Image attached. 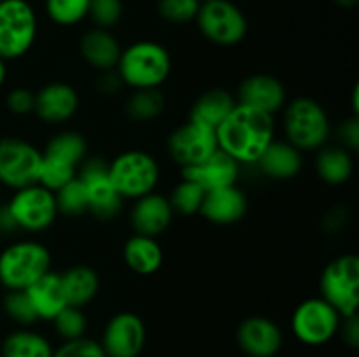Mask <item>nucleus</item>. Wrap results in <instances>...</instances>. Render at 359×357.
Instances as JSON below:
<instances>
[{
    "instance_id": "1",
    "label": "nucleus",
    "mask_w": 359,
    "mask_h": 357,
    "mask_svg": "<svg viewBox=\"0 0 359 357\" xmlns=\"http://www.w3.org/2000/svg\"><path fill=\"white\" fill-rule=\"evenodd\" d=\"M216 139L217 149L238 164H255L276 140V121L266 112L237 104L216 128Z\"/></svg>"
},
{
    "instance_id": "2",
    "label": "nucleus",
    "mask_w": 359,
    "mask_h": 357,
    "mask_svg": "<svg viewBox=\"0 0 359 357\" xmlns=\"http://www.w3.org/2000/svg\"><path fill=\"white\" fill-rule=\"evenodd\" d=\"M116 74L132 90H154L168 79L172 70L170 52L154 41H139L121 49Z\"/></svg>"
},
{
    "instance_id": "3",
    "label": "nucleus",
    "mask_w": 359,
    "mask_h": 357,
    "mask_svg": "<svg viewBox=\"0 0 359 357\" xmlns=\"http://www.w3.org/2000/svg\"><path fill=\"white\" fill-rule=\"evenodd\" d=\"M283 126L286 142L300 153L319 150L328 144L332 122L328 112L319 102L309 97H298L284 105Z\"/></svg>"
},
{
    "instance_id": "4",
    "label": "nucleus",
    "mask_w": 359,
    "mask_h": 357,
    "mask_svg": "<svg viewBox=\"0 0 359 357\" xmlns=\"http://www.w3.org/2000/svg\"><path fill=\"white\" fill-rule=\"evenodd\" d=\"M51 270V252L37 240H18L0 252V284L25 290Z\"/></svg>"
},
{
    "instance_id": "5",
    "label": "nucleus",
    "mask_w": 359,
    "mask_h": 357,
    "mask_svg": "<svg viewBox=\"0 0 359 357\" xmlns=\"http://www.w3.org/2000/svg\"><path fill=\"white\" fill-rule=\"evenodd\" d=\"M109 177L123 200H137L156 189L160 164L146 150L130 149L109 161Z\"/></svg>"
},
{
    "instance_id": "6",
    "label": "nucleus",
    "mask_w": 359,
    "mask_h": 357,
    "mask_svg": "<svg viewBox=\"0 0 359 357\" xmlns=\"http://www.w3.org/2000/svg\"><path fill=\"white\" fill-rule=\"evenodd\" d=\"M321 298L328 301L342 318L358 314L359 308V258L342 254L325 266L319 279Z\"/></svg>"
},
{
    "instance_id": "7",
    "label": "nucleus",
    "mask_w": 359,
    "mask_h": 357,
    "mask_svg": "<svg viewBox=\"0 0 359 357\" xmlns=\"http://www.w3.org/2000/svg\"><path fill=\"white\" fill-rule=\"evenodd\" d=\"M37 16L27 0L0 2V59L13 62L27 55L37 38Z\"/></svg>"
},
{
    "instance_id": "8",
    "label": "nucleus",
    "mask_w": 359,
    "mask_h": 357,
    "mask_svg": "<svg viewBox=\"0 0 359 357\" xmlns=\"http://www.w3.org/2000/svg\"><path fill=\"white\" fill-rule=\"evenodd\" d=\"M196 24L203 37L217 46H235L248 35V18L230 0H209L200 6Z\"/></svg>"
},
{
    "instance_id": "9",
    "label": "nucleus",
    "mask_w": 359,
    "mask_h": 357,
    "mask_svg": "<svg viewBox=\"0 0 359 357\" xmlns=\"http://www.w3.org/2000/svg\"><path fill=\"white\" fill-rule=\"evenodd\" d=\"M340 324H342V315L321 296L302 301L294 308L291 317L294 338L311 346L328 343L339 332Z\"/></svg>"
},
{
    "instance_id": "10",
    "label": "nucleus",
    "mask_w": 359,
    "mask_h": 357,
    "mask_svg": "<svg viewBox=\"0 0 359 357\" xmlns=\"http://www.w3.org/2000/svg\"><path fill=\"white\" fill-rule=\"evenodd\" d=\"M42 150L20 136L0 139V184L13 191L37 184Z\"/></svg>"
},
{
    "instance_id": "11",
    "label": "nucleus",
    "mask_w": 359,
    "mask_h": 357,
    "mask_svg": "<svg viewBox=\"0 0 359 357\" xmlns=\"http://www.w3.org/2000/svg\"><path fill=\"white\" fill-rule=\"evenodd\" d=\"M18 230L39 233L51 226L58 216L55 192L41 184L16 189L7 202Z\"/></svg>"
},
{
    "instance_id": "12",
    "label": "nucleus",
    "mask_w": 359,
    "mask_h": 357,
    "mask_svg": "<svg viewBox=\"0 0 359 357\" xmlns=\"http://www.w3.org/2000/svg\"><path fill=\"white\" fill-rule=\"evenodd\" d=\"M77 177L84 184L90 202V212L100 220H111L119 214L123 198L109 177V161L90 158L81 163Z\"/></svg>"
},
{
    "instance_id": "13",
    "label": "nucleus",
    "mask_w": 359,
    "mask_h": 357,
    "mask_svg": "<svg viewBox=\"0 0 359 357\" xmlns=\"http://www.w3.org/2000/svg\"><path fill=\"white\" fill-rule=\"evenodd\" d=\"M102 349L107 357H139L146 345V326L133 312L112 315L102 332Z\"/></svg>"
},
{
    "instance_id": "14",
    "label": "nucleus",
    "mask_w": 359,
    "mask_h": 357,
    "mask_svg": "<svg viewBox=\"0 0 359 357\" xmlns=\"http://www.w3.org/2000/svg\"><path fill=\"white\" fill-rule=\"evenodd\" d=\"M167 149L172 161L181 168L196 164L217 150L216 132L188 119L168 135Z\"/></svg>"
},
{
    "instance_id": "15",
    "label": "nucleus",
    "mask_w": 359,
    "mask_h": 357,
    "mask_svg": "<svg viewBox=\"0 0 359 357\" xmlns=\"http://www.w3.org/2000/svg\"><path fill=\"white\" fill-rule=\"evenodd\" d=\"M237 104L258 108L270 115H276L287 104L284 84L269 74H255L245 77L237 91Z\"/></svg>"
},
{
    "instance_id": "16",
    "label": "nucleus",
    "mask_w": 359,
    "mask_h": 357,
    "mask_svg": "<svg viewBox=\"0 0 359 357\" xmlns=\"http://www.w3.org/2000/svg\"><path fill=\"white\" fill-rule=\"evenodd\" d=\"M181 175L186 181L198 184L203 191H214V189L235 186L241 175V164L217 149L203 161L196 164L181 168Z\"/></svg>"
},
{
    "instance_id": "17",
    "label": "nucleus",
    "mask_w": 359,
    "mask_h": 357,
    "mask_svg": "<svg viewBox=\"0 0 359 357\" xmlns=\"http://www.w3.org/2000/svg\"><path fill=\"white\" fill-rule=\"evenodd\" d=\"M237 342L249 357H273L283 346V331L272 318L255 315L238 326Z\"/></svg>"
},
{
    "instance_id": "18",
    "label": "nucleus",
    "mask_w": 359,
    "mask_h": 357,
    "mask_svg": "<svg viewBox=\"0 0 359 357\" xmlns=\"http://www.w3.org/2000/svg\"><path fill=\"white\" fill-rule=\"evenodd\" d=\"M79 108V94L67 83H49L35 93L34 112L48 125H60L72 118Z\"/></svg>"
},
{
    "instance_id": "19",
    "label": "nucleus",
    "mask_w": 359,
    "mask_h": 357,
    "mask_svg": "<svg viewBox=\"0 0 359 357\" xmlns=\"http://www.w3.org/2000/svg\"><path fill=\"white\" fill-rule=\"evenodd\" d=\"M174 210L167 196L160 192H149L135 200L130 214V220L137 234L156 238L158 234L165 233L174 219Z\"/></svg>"
},
{
    "instance_id": "20",
    "label": "nucleus",
    "mask_w": 359,
    "mask_h": 357,
    "mask_svg": "<svg viewBox=\"0 0 359 357\" xmlns=\"http://www.w3.org/2000/svg\"><path fill=\"white\" fill-rule=\"evenodd\" d=\"M248 196L235 184L207 191L198 214L205 217L209 223L228 226V224L238 223L248 214Z\"/></svg>"
},
{
    "instance_id": "21",
    "label": "nucleus",
    "mask_w": 359,
    "mask_h": 357,
    "mask_svg": "<svg viewBox=\"0 0 359 357\" xmlns=\"http://www.w3.org/2000/svg\"><path fill=\"white\" fill-rule=\"evenodd\" d=\"M79 51L88 65L98 72H109L118 65L121 46L111 31L95 27L81 37Z\"/></svg>"
},
{
    "instance_id": "22",
    "label": "nucleus",
    "mask_w": 359,
    "mask_h": 357,
    "mask_svg": "<svg viewBox=\"0 0 359 357\" xmlns=\"http://www.w3.org/2000/svg\"><path fill=\"white\" fill-rule=\"evenodd\" d=\"M255 164L266 177L287 181L300 174L304 167V156L286 140H273Z\"/></svg>"
},
{
    "instance_id": "23",
    "label": "nucleus",
    "mask_w": 359,
    "mask_h": 357,
    "mask_svg": "<svg viewBox=\"0 0 359 357\" xmlns=\"http://www.w3.org/2000/svg\"><path fill=\"white\" fill-rule=\"evenodd\" d=\"M25 290L39 321H53L67 307L60 273L53 270H49L46 275H42L37 282H34Z\"/></svg>"
},
{
    "instance_id": "24",
    "label": "nucleus",
    "mask_w": 359,
    "mask_h": 357,
    "mask_svg": "<svg viewBox=\"0 0 359 357\" xmlns=\"http://www.w3.org/2000/svg\"><path fill=\"white\" fill-rule=\"evenodd\" d=\"M237 105V98L223 88H214L200 94L189 111V121L198 122L216 132L217 126L230 115Z\"/></svg>"
},
{
    "instance_id": "25",
    "label": "nucleus",
    "mask_w": 359,
    "mask_h": 357,
    "mask_svg": "<svg viewBox=\"0 0 359 357\" xmlns=\"http://www.w3.org/2000/svg\"><path fill=\"white\" fill-rule=\"evenodd\" d=\"M123 259L137 275H153L163 265V248L156 238L135 233L123 247Z\"/></svg>"
},
{
    "instance_id": "26",
    "label": "nucleus",
    "mask_w": 359,
    "mask_h": 357,
    "mask_svg": "<svg viewBox=\"0 0 359 357\" xmlns=\"http://www.w3.org/2000/svg\"><path fill=\"white\" fill-rule=\"evenodd\" d=\"M88 144L77 132L56 133L42 150V160L48 163L60 164L69 170L79 172L81 163L86 160Z\"/></svg>"
},
{
    "instance_id": "27",
    "label": "nucleus",
    "mask_w": 359,
    "mask_h": 357,
    "mask_svg": "<svg viewBox=\"0 0 359 357\" xmlns=\"http://www.w3.org/2000/svg\"><path fill=\"white\" fill-rule=\"evenodd\" d=\"M67 304L84 308L97 298L100 289V280L97 272L86 265H77L60 273Z\"/></svg>"
},
{
    "instance_id": "28",
    "label": "nucleus",
    "mask_w": 359,
    "mask_h": 357,
    "mask_svg": "<svg viewBox=\"0 0 359 357\" xmlns=\"http://www.w3.org/2000/svg\"><path fill=\"white\" fill-rule=\"evenodd\" d=\"M316 170L319 178L330 186H342L354 170L351 150L342 146H325L316 156Z\"/></svg>"
},
{
    "instance_id": "29",
    "label": "nucleus",
    "mask_w": 359,
    "mask_h": 357,
    "mask_svg": "<svg viewBox=\"0 0 359 357\" xmlns=\"http://www.w3.org/2000/svg\"><path fill=\"white\" fill-rule=\"evenodd\" d=\"M55 349L48 338L32 329H16L2 345V357H53Z\"/></svg>"
},
{
    "instance_id": "30",
    "label": "nucleus",
    "mask_w": 359,
    "mask_h": 357,
    "mask_svg": "<svg viewBox=\"0 0 359 357\" xmlns=\"http://www.w3.org/2000/svg\"><path fill=\"white\" fill-rule=\"evenodd\" d=\"M165 97L160 88L154 90H133L126 100V114L132 121L146 122L156 119L165 111Z\"/></svg>"
},
{
    "instance_id": "31",
    "label": "nucleus",
    "mask_w": 359,
    "mask_h": 357,
    "mask_svg": "<svg viewBox=\"0 0 359 357\" xmlns=\"http://www.w3.org/2000/svg\"><path fill=\"white\" fill-rule=\"evenodd\" d=\"M56 206L58 214L65 216H81V214L90 212V202H88V192L79 177L72 178L65 186L55 191Z\"/></svg>"
},
{
    "instance_id": "32",
    "label": "nucleus",
    "mask_w": 359,
    "mask_h": 357,
    "mask_svg": "<svg viewBox=\"0 0 359 357\" xmlns=\"http://www.w3.org/2000/svg\"><path fill=\"white\" fill-rule=\"evenodd\" d=\"M203 198H205V191L198 184L181 178V182L172 189L168 202H170L174 212L181 214V216H193V214L200 212Z\"/></svg>"
},
{
    "instance_id": "33",
    "label": "nucleus",
    "mask_w": 359,
    "mask_h": 357,
    "mask_svg": "<svg viewBox=\"0 0 359 357\" xmlns=\"http://www.w3.org/2000/svg\"><path fill=\"white\" fill-rule=\"evenodd\" d=\"M90 10V0H46V13L53 23L72 27L83 21Z\"/></svg>"
},
{
    "instance_id": "34",
    "label": "nucleus",
    "mask_w": 359,
    "mask_h": 357,
    "mask_svg": "<svg viewBox=\"0 0 359 357\" xmlns=\"http://www.w3.org/2000/svg\"><path fill=\"white\" fill-rule=\"evenodd\" d=\"M51 322L55 324L56 332H58L60 338H63V342L77 340L84 336L88 326L83 308L70 307V304H67Z\"/></svg>"
},
{
    "instance_id": "35",
    "label": "nucleus",
    "mask_w": 359,
    "mask_h": 357,
    "mask_svg": "<svg viewBox=\"0 0 359 357\" xmlns=\"http://www.w3.org/2000/svg\"><path fill=\"white\" fill-rule=\"evenodd\" d=\"M4 310L11 321L20 326H30L39 321L34 307L28 300L27 290H7L6 298H4Z\"/></svg>"
},
{
    "instance_id": "36",
    "label": "nucleus",
    "mask_w": 359,
    "mask_h": 357,
    "mask_svg": "<svg viewBox=\"0 0 359 357\" xmlns=\"http://www.w3.org/2000/svg\"><path fill=\"white\" fill-rule=\"evenodd\" d=\"M200 6V0H160L158 13L168 23L184 24L195 20Z\"/></svg>"
},
{
    "instance_id": "37",
    "label": "nucleus",
    "mask_w": 359,
    "mask_h": 357,
    "mask_svg": "<svg viewBox=\"0 0 359 357\" xmlns=\"http://www.w3.org/2000/svg\"><path fill=\"white\" fill-rule=\"evenodd\" d=\"M88 16L97 28L111 30L123 16V0H90Z\"/></svg>"
},
{
    "instance_id": "38",
    "label": "nucleus",
    "mask_w": 359,
    "mask_h": 357,
    "mask_svg": "<svg viewBox=\"0 0 359 357\" xmlns=\"http://www.w3.org/2000/svg\"><path fill=\"white\" fill-rule=\"evenodd\" d=\"M53 357H107L100 342L81 336L77 340L63 342L58 349L53 352Z\"/></svg>"
},
{
    "instance_id": "39",
    "label": "nucleus",
    "mask_w": 359,
    "mask_h": 357,
    "mask_svg": "<svg viewBox=\"0 0 359 357\" xmlns=\"http://www.w3.org/2000/svg\"><path fill=\"white\" fill-rule=\"evenodd\" d=\"M6 105L9 112L16 115H27L34 112L35 93L28 88H14L6 98Z\"/></svg>"
},
{
    "instance_id": "40",
    "label": "nucleus",
    "mask_w": 359,
    "mask_h": 357,
    "mask_svg": "<svg viewBox=\"0 0 359 357\" xmlns=\"http://www.w3.org/2000/svg\"><path fill=\"white\" fill-rule=\"evenodd\" d=\"M339 135L344 142L342 147H346L347 150H358V147H359V119H358V115H353V118L342 122Z\"/></svg>"
},
{
    "instance_id": "41",
    "label": "nucleus",
    "mask_w": 359,
    "mask_h": 357,
    "mask_svg": "<svg viewBox=\"0 0 359 357\" xmlns=\"http://www.w3.org/2000/svg\"><path fill=\"white\" fill-rule=\"evenodd\" d=\"M342 326V324H340ZM344 340L349 346L353 349H358L359 346V315H351V317H346V322L342 326Z\"/></svg>"
},
{
    "instance_id": "42",
    "label": "nucleus",
    "mask_w": 359,
    "mask_h": 357,
    "mask_svg": "<svg viewBox=\"0 0 359 357\" xmlns=\"http://www.w3.org/2000/svg\"><path fill=\"white\" fill-rule=\"evenodd\" d=\"M13 231H18V226L16 223H14L13 216H11L6 203V205H0V233L6 234V233H13Z\"/></svg>"
},
{
    "instance_id": "43",
    "label": "nucleus",
    "mask_w": 359,
    "mask_h": 357,
    "mask_svg": "<svg viewBox=\"0 0 359 357\" xmlns=\"http://www.w3.org/2000/svg\"><path fill=\"white\" fill-rule=\"evenodd\" d=\"M6 79H7V66H6V62L0 59V88L4 86Z\"/></svg>"
},
{
    "instance_id": "44",
    "label": "nucleus",
    "mask_w": 359,
    "mask_h": 357,
    "mask_svg": "<svg viewBox=\"0 0 359 357\" xmlns=\"http://www.w3.org/2000/svg\"><path fill=\"white\" fill-rule=\"evenodd\" d=\"M337 4H339L340 7H346V9H349V7H354L359 0H335Z\"/></svg>"
},
{
    "instance_id": "45",
    "label": "nucleus",
    "mask_w": 359,
    "mask_h": 357,
    "mask_svg": "<svg viewBox=\"0 0 359 357\" xmlns=\"http://www.w3.org/2000/svg\"><path fill=\"white\" fill-rule=\"evenodd\" d=\"M200 2H202V4H203V2H209V0H200Z\"/></svg>"
},
{
    "instance_id": "46",
    "label": "nucleus",
    "mask_w": 359,
    "mask_h": 357,
    "mask_svg": "<svg viewBox=\"0 0 359 357\" xmlns=\"http://www.w3.org/2000/svg\"><path fill=\"white\" fill-rule=\"evenodd\" d=\"M0 2H2V0H0Z\"/></svg>"
}]
</instances>
